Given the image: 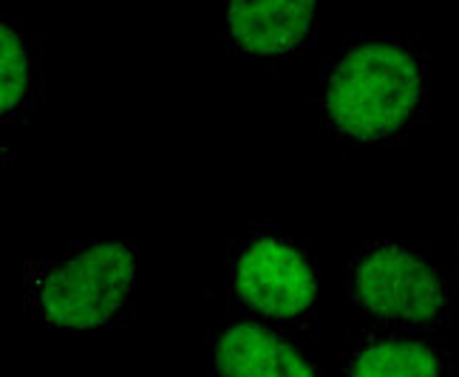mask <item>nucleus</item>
<instances>
[{
    "instance_id": "nucleus-1",
    "label": "nucleus",
    "mask_w": 459,
    "mask_h": 377,
    "mask_svg": "<svg viewBox=\"0 0 459 377\" xmlns=\"http://www.w3.org/2000/svg\"><path fill=\"white\" fill-rule=\"evenodd\" d=\"M420 68L409 51L388 43L351 48L326 88L332 122L360 142L400 131L420 102Z\"/></svg>"
},
{
    "instance_id": "nucleus-2",
    "label": "nucleus",
    "mask_w": 459,
    "mask_h": 377,
    "mask_svg": "<svg viewBox=\"0 0 459 377\" xmlns=\"http://www.w3.org/2000/svg\"><path fill=\"white\" fill-rule=\"evenodd\" d=\"M134 253L119 241H105L57 267L40 290L46 318L55 327L97 329L128 298Z\"/></svg>"
},
{
    "instance_id": "nucleus-3",
    "label": "nucleus",
    "mask_w": 459,
    "mask_h": 377,
    "mask_svg": "<svg viewBox=\"0 0 459 377\" xmlns=\"http://www.w3.org/2000/svg\"><path fill=\"white\" fill-rule=\"evenodd\" d=\"M355 295L377 318L431 320L446 295L437 273L403 247H380L358 264Z\"/></svg>"
},
{
    "instance_id": "nucleus-4",
    "label": "nucleus",
    "mask_w": 459,
    "mask_h": 377,
    "mask_svg": "<svg viewBox=\"0 0 459 377\" xmlns=\"http://www.w3.org/2000/svg\"><path fill=\"white\" fill-rule=\"evenodd\" d=\"M236 295L267 318H295L312 307L317 281L295 247L258 239L236 267Z\"/></svg>"
},
{
    "instance_id": "nucleus-5",
    "label": "nucleus",
    "mask_w": 459,
    "mask_h": 377,
    "mask_svg": "<svg viewBox=\"0 0 459 377\" xmlns=\"http://www.w3.org/2000/svg\"><path fill=\"white\" fill-rule=\"evenodd\" d=\"M315 4L317 0H230V31L250 54H287L309 34Z\"/></svg>"
},
{
    "instance_id": "nucleus-6",
    "label": "nucleus",
    "mask_w": 459,
    "mask_h": 377,
    "mask_svg": "<svg viewBox=\"0 0 459 377\" xmlns=\"http://www.w3.org/2000/svg\"><path fill=\"white\" fill-rule=\"evenodd\" d=\"M216 369L224 377H312L315 369L284 338L261 323H236L216 344Z\"/></svg>"
},
{
    "instance_id": "nucleus-7",
    "label": "nucleus",
    "mask_w": 459,
    "mask_h": 377,
    "mask_svg": "<svg viewBox=\"0 0 459 377\" xmlns=\"http://www.w3.org/2000/svg\"><path fill=\"white\" fill-rule=\"evenodd\" d=\"M437 355L417 340H383L351 364V377H437Z\"/></svg>"
},
{
    "instance_id": "nucleus-8",
    "label": "nucleus",
    "mask_w": 459,
    "mask_h": 377,
    "mask_svg": "<svg viewBox=\"0 0 459 377\" xmlns=\"http://www.w3.org/2000/svg\"><path fill=\"white\" fill-rule=\"evenodd\" d=\"M29 85V60L21 38L9 29L0 26V111L12 108L23 100Z\"/></svg>"
}]
</instances>
